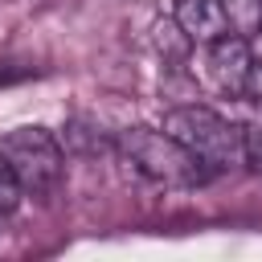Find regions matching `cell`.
<instances>
[{"label":"cell","instance_id":"cell-1","mask_svg":"<svg viewBox=\"0 0 262 262\" xmlns=\"http://www.w3.org/2000/svg\"><path fill=\"white\" fill-rule=\"evenodd\" d=\"M115 147L119 156L151 184H164V188H192L209 176V168L188 151L180 147L168 131H151V127H123L115 135Z\"/></svg>","mask_w":262,"mask_h":262},{"label":"cell","instance_id":"cell-2","mask_svg":"<svg viewBox=\"0 0 262 262\" xmlns=\"http://www.w3.org/2000/svg\"><path fill=\"white\" fill-rule=\"evenodd\" d=\"M164 131L188 147L209 172H221V168H237L246 160L242 151V127H233L229 119H221L217 111L209 106H172L164 115Z\"/></svg>","mask_w":262,"mask_h":262},{"label":"cell","instance_id":"cell-3","mask_svg":"<svg viewBox=\"0 0 262 262\" xmlns=\"http://www.w3.org/2000/svg\"><path fill=\"white\" fill-rule=\"evenodd\" d=\"M0 156L8 160L20 192H29V196H49L61 184V176H66V151L53 139V131H45V127H16V131H8Z\"/></svg>","mask_w":262,"mask_h":262},{"label":"cell","instance_id":"cell-4","mask_svg":"<svg viewBox=\"0 0 262 262\" xmlns=\"http://www.w3.org/2000/svg\"><path fill=\"white\" fill-rule=\"evenodd\" d=\"M250 61H254V49H250L246 37L225 33V37L209 41V74H213V82H217L225 94H233V98H242Z\"/></svg>","mask_w":262,"mask_h":262},{"label":"cell","instance_id":"cell-5","mask_svg":"<svg viewBox=\"0 0 262 262\" xmlns=\"http://www.w3.org/2000/svg\"><path fill=\"white\" fill-rule=\"evenodd\" d=\"M172 20L180 25V33L188 41H201V45H209V41H217V37L229 33L225 12H221V0H176Z\"/></svg>","mask_w":262,"mask_h":262},{"label":"cell","instance_id":"cell-6","mask_svg":"<svg viewBox=\"0 0 262 262\" xmlns=\"http://www.w3.org/2000/svg\"><path fill=\"white\" fill-rule=\"evenodd\" d=\"M221 12H225L229 33H237L246 41L262 33V0H221Z\"/></svg>","mask_w":262,"mask_h":262},{"label":"cell","instance_id":"cell-7","mask_svg":"<svg viewBox=\"0 0 262 262\" xmlns=\"http://www.w3.org/2000/svg\"><path fill=\"white\" fill-rule=\"evenodd\" d=\"M111 143H106V135L94 127V123H86V119H74L70 127H66V151H74V156H98V151H106Z\"/></svg>","mask_w":262,"mask_h":262},{"label":"cell","instance_id":"cell-8","mask_svg":"<svg viewBox=\"0 0 262 262\" xmlns=\"http://www.w3.org/2000/svg\"><path fill=\"white\" fill-rule=\"evenodd\" d=\"M156 45H160V53L184 57V49H188L192 41L180 33V25H176V20H160V25H156Z\"/></svg>","mask_w":262,"mask_h":262},{"label":"cell","instance_id":"cell-9","mask_svg":"<svg viewBox=\"0 0 262 262\" xmlns=\"http://www.w3.org/2000/svg\"><path fill=\"white\" fill-rule=\"evenodd\" d=\"M16 205H20V184H16L12 168H8V160L0 156V217L16 213Z\"/></svg>","mask_w":262,"mask_h":262},{"label":"cell","instance_id":"cell-10","mask_svg":"<svg viewBox=\"0 0 262 262\" xmlns=\"http://www.w3.org/2000/svg\"><path fill=\"white\" fill-rule=\"evenodd\" d=\"M242 151H246V160H250L254 168H262V123L242 127Z\"/></svg>","mask_w":262,"mask_h":262},{"label":"cell","instance_id":"cell-11","mask_svg":"<svg viewBox=\"0 0 262 262\" xmlns=\"http://www.w3.org/2000/svg\"><path fill=\"white\" fill-rule=\"evenodd\" d=\"M242 98H246V102H254V106H262V57H254V61H250V74H246Z\"/></svg>","mask_w":262,"mask_h":262},{"label":"cell","instance_id":"cell-12","mask_svg":"<svg viewBox=\"0 0 262 262\" xmlns=\"http://www.w3.org/2000/svg\"><path fill=\"white\" fill-rule=\"evenodd\" d=\"M25 74H29V70H12V66H0V86H4V82H20Z\"/></svg>","mask_w":262,"mask_h":262}]
</instances>
